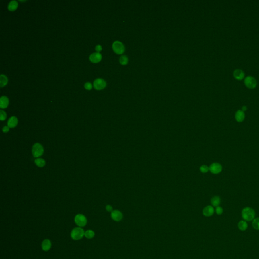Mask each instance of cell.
<instances>
[{
    "label": "cell",
    "instance_id": "obj_1",
    "mask_svg": "<svg viewBox=\"0 0 259 259\" xmlns=\"http://www.w3.org/2000/svg\"><path fill=\"white\" fill-rule=\"evenodd\" d=\"M255 211L250 207H246L244 208L241 212L242 217L246 221L253 220L255 219Z\"/></svg>",
    "mask_w": 259,
    "mask_h": 259
},
{
    "label": "cell",
    "instance_id": "obj_2",
    "mask_svg": "<svg viewBox=\"0 0 259 259\" xmlns=\"http://www.w3.org/2000/svg\"><path fill=\"white\" fill-rule=\"evenodd\" d=\"M85 231L82 227H77L73 228L71 232V236L73 240H79L85 237Z\"/></svg>",
    "mask_w": 259,
    "mask_h": 259
},
{
    "label": "cell",
    "instance_id": "obj_3",
    "mask_svg": "<svg viewBox=\"0 0 259 259\" xmlns=\"http://www.w3.org/2000/svg\"><path fill=\"white\" fill-rule=\"evenodd\" d=\"M112 47L114 52L118 54H122L125 51V46L120 41H114L112 44Z\"/></svg>",
    "mask_w": 259,
    "mask_h": 259
},
{
    "label": "cell",
    "instance_id": "obj_4",
    "mask_svg": "<svg viewBox=\"0 0 259 259\" xmlns=\"http://www.w3.org/2000/svg\"><path fill=\"white\" fill-rule=\"evenodd\" d=\"M32 153L34 157H39L43 154V147L39 143H36L32 146Z\"/></svg>",
    "mask_w": 259,
    "mask_h": 259
},
{
    "label": "cell",
    "instance_id": "obj_5",
    "mask_svg": "<svg viewBox=\"0 0 259 259\" xmlns=\"http://www.w3.org/2000/svg\"><path fill=\"white\" fill-rule=\"evenodd\" d=\"M75 222L79 227H84L87 223V219L84 215L77 214L75 217Z\"/></svg>",
    "mask_w": 259,
    "mask_h": 259
},
{
    "label": "cell",
    "instance_id": "obj_6",
    "mask_svg": "<svg viewBox=\"0 0 259 259\" xmlns=\"http://www.w3.org/2000/svg\"><path fill=\"white\" fill-rule=\"evenodd\" d=\"M244 84L246 86L250 89H254L257 86V81L255 77L248 75L244 79Z\"/></svg>",
    "mask_w": 259,
    "mask_h": 259
},
{
    "label": "cell",
    "instance_id": "obj_7",
    "mask_svg": "<svg viewBox=\"0 0 259 259\" xmlns=\"http://www.w3.org/2000/svg\"><path fill=\"white\" fill-rule=\"evenodd\" d=\"M209 170L214 174H218L222 170V166L218 163H214L209 167Z\"/></svg>",
    "mask_w": 259,
    "mask_h": 259
},
{
    "label": "cell",
    "instance_id": "obj_8",
    "mask_svg": "<svg viewBox=\"0 0 259 259\" xmlns=\"http://www.w3.org/2000/svg\"><path fill=\"white\" fill-rule=\"evenodd\" d=\"M93 85L95 89L99 90L104 88L106 86V83L102 79L98 78L94 81Z\"/></svg>",
    "mask_w": 259,
    "mask_h": 259
},
{
    "label": "cell",
    "instance_id": "obj_9",
    "mask_svg": "<svg viewBox=\"0 0 259 259\" xmlns=\"http://www.w3.org/2000/svg\"><path fill=\"white\" fill-rule=\"evenodd\" d=\"M89 59L93 63H98L102 59V55L99 52L93 53L90 55Z\"/></svg>",
    "mask_w": 259,
    "mask_h": 259
},
{
    "label": "cell",
    "instance_id": "obj_10",
    "mask_svg": "<svg viewBox=\"0 0 259 259\" xmlns=\"http://www.w3.org/2000/svg\"><path fill=\"white\" fill-rule=\"evenodd\" d=\"M123 214L118 210H114L111 213V217L112 219L114 221L119 222L123 219Z\"/></svg>",
    "mask_w": 259,
    "mask_h": 259
},
{
    "label": "cell",
    "instance_id": "obj_11",
    "mask_svg": "<svg viewBox=\"0 0 259 259\" xmlns=\"http://www.w3.org/2000/svg\"><path fill=\"white\" fill-rule=\"evenodd\" d=\"M233 76L237 80H241L245 77V73L241 69H236L233 71Z\"/></svg>",
    "mask_w": 259,
    "mask_h": 259
},
{
    "label": "cell",
    "instance_id": "obj_12",
    "mask_svg": "<svg viewBox=\"0 0 259 259\" xmlns=\"http://www.w3.org/2000/svg\"><path fill=\"white\" fill-rule=\"evenodd\" d=\"M245 116L244 112L242 110H238L235 114V118L236 121L239 123L243 122L245 118Z\"/></svg>",
    "mask_w": 259,
    "mask_h": 259
},
{
    "label": "cell",
    "instance_id": "obj_13",
    "mask_svg": "<svg viewBox=\"0 0 259 259\" xmlns=\"http://www.w3.org/2000/svg\"><path fill=\"white\" fill-rule=\"evenodd\" d=\"M42 248L45 252L50 250L52 246V243L49 239H44L42 243Z\"/></svg>",
    "mask_w": 259,
    "mask_h": 259
},
{
    "label": "cell",
    "instance_id": "obj_14",
    "mask_svg": "<svg viewBox=\"0 0 259 259\" xmlns=\"http://www.w3.org/2000/svg\"><path fill=\"white\" fill-rule=\"evenodd\" d=\"M214 207L211 205H208L203 209V214L205 217H211L214 214Z\"/></svg>",
    "mask_w": 259,
    "mask_h": 259
},
{
    "label": "cell",
    "instance_id": "obj_15",
    "mask_svg": "<svg viewBox=\"0 0 259 259\" xmlns=\"http://www.w3.org/2000/svg\"><path fill=\"white\" fill-rule=\"evenodd\" d=\"M9 104V99L6 96H2L0 98V107L2 109L7 108Z\"/></svg>",
    "mask_w": 259,
    "mask_h": 259
},
{
    "label": "cell",
    "instance_id": "obj_16",
    "mask_svg": "<svg viewBox=\"0 0 259 259\" xmlns=\"http://www.w3.org/2000/svg\"><path fill=\"white\" fill-rule=\"evenodd\" d=\"M18 123L17 118L15 116H12L8 121V126L11 128H14L18 124Z\"/></svg>",
    "mask_w": 259,
    "mask_h": 259
},
{
    "label": "cell",
    "instance_id": "obj_17",
    "mask_svg": "<svg viewBox=\"0 0 259 259\" xmlns=\"http://www.w3.org/2000/svg\"><path fill=\"white\" fill-rule=\"evenodd\" d=\"M211 202L213 207H218L221 203L220 198L218 196H215L211 198Z\"/></svg>",
    "mask_w": 259,
    "mask_h": 259
},
{
    "label": "cell",
    "instance_id": "obj_18",
    "mask_svg": "<svg viewBox=\"0 0 259 259\" xmlns=\"http://www.w3.org/2000/svg\"><path fill=\"white\" fill-rule=\"evenodd\" d=\"M238 228L242 231H245L248 227V223L246 221L241 220L239 221L237 224Z\"/></svg>",
    "mask_w": 259,
    "mask_h": 259
},
{
    "label": "cell",
    "instance_id": "obj_19",
    "mask_svg": "<svg viewBox=\"0 0 259 259\" xmlns=\"http://www.w3.org/2000/svg\"><path fill=\"white\" fill-rule=\"evenodd\" d=\"M18 6V2L16 1L13 0V1H11L9 3L8 8L10 11H13L17 8Z\"/></svg>",
    "mask_w": 259,
    "mask_h": 259
},
{
    "label": "cell",
    "instance_id": "obj_20",
    "mask_svg": "<svg viewBox=\"0 0 259 259\" xmlns=\"http://www.w3.org/2000/svg\"><path fill=\"white\" fill-rule=\"evenodd\" d=\"M8 78L6 75H1L0 76V87H3L7 85Z\"/></svg>",
    "mask_w": 259,
    "mask_h": 259
},
{
    "label": "cell",
    "instance_id": "obj_21",
    "mask_svg": "<svg viewBox=\"0 0 259 259\" xmlns=\"http://www.w3.org/2000/svg\"><path fill=\"white\" fill-rule=\"evenodd\" d=\"M95 233L92 230H88L85 232V237L87 239H92L95 237Z\"/></svg>",
    "mask_w": 259,
    "mask_h": 259
},
{
    "label": "cell",
    "instance_id": "obj_22",
    "mask_svg": "<svg viewBox=\"0 0 259 259\" xmlns=\"http://www.w3.org/2000/svg\"><path fill=\"white\" fill-rule=\"evenodd\" d=\"M35 164L39 167H43L45 165L46 162L43 159L38 158L35 160Z\"/></svg>",
    "mask_w": 259,
    "mask_h": 259
},
{
    "label": "cell",
    "instance_id": "obj_23",
    "mask_svg": "<svg viewBox=\"0 0 259 259\" xmlns=\"http://www.w3.org/2000/svg\"><path fill=\"white\" fill-rule=\"evenodd\" d=\"M128 61H129L128 58L126 55L121 56L120 58V59H119L120 63L123 65H125L126 64H127L128 63Z\"/></svg>",
    "mask_w": 259,
    "mask_h": 259
},
{
    "label": "cell",
    "instance_id": "obj_24",
    "mask_svg": "<svg viewBox=\"0 0 259 259\" xmlns=\"http://www.w3.org/2000/svg\"><path fill=\"white\" fill-rule=\"evenodd\" d=\"M252 226L255 229L259 230V218H255L252 220Z\"/></svg>",
    "mask_w": 259,
    "mask_h": 259
},
{
    "label": "cell",
    "instance_id": "obj_25",
    "mask_svg": "<svg viewBox=\"0 0 259 259\" xmlns=\"http://www.w3.org/2000/svg\"><path fill=\"white\" fill-rule=\"evenodd\" d=\"M200 170L202 173H207L209 170V168L208 166L205 165H203L202 166H200Z\"/></svg>",
    "mask_w": 259,
    "mask_h": 259
},
{
    "label": "cell",
    "instance_id": "obj_26",
    "mask_svg": "<svg viewBox=\"0 0 259 259\" xmlns=\"http://www.w3.org/2000/svg\"><path fill=\"white\" fill-rule=\"evenodd\" d=\"M7 118L6 113L2 110H0V120L1 121H4Z\"/></svg>",
    "mask_w": 259,
    "mask_h": 259
},
{
    "label": "cell",
    "instance_id": "obj_27",
    "mask_svg": "<svg viewBox=\"0 0 259 259\" xmlns=\"http://www.w3.org/2000/svg\"><path fill=\"white\" fill-rule=\"evenodd\" d=\"M223 212V209H222V207H216V214L218 215H221V214H222Z\"/></svg>",
    "mask_w": 259,
    "mask_h": 259
},
{
    "label": "cell",
    "instance_id": "obj_28",
    "mask_svg": "<svg viewBox=\"0 0 259 259\" xmlns=\"http://www.w3.org/2000/svg\"><path fill=\"white\" fill-rule=\"evenodd\" d=\"M85 88V89L88 90H90L92 88V85L91 84V83L90 82H87L84 85Z\"/></svg>",
    "mask_w": 259,
    "mask_h": 259
},
{
    "label": "cell",
    "instance_id": "obj_29",
    "mask_svg": "<svg viewBox=\"0 0 259 259\" xmlns=\"http://www.w3.org/2000/svg\"><path fill=\"white\" fill-rule=\"evenodd\" d=\"M106 209L108 212H112L113 211V208L110 205H107L106 207Z\"/></svg>",
    "mask_w": 259,
    "mask_h": 259
},
{
    "label": "cell",
    "instance_id": "obj_30",
    "mask_svg": "<svg viewBox=\"0 0 259 259\" xmlns=\"http://www.w3.org/2000/svg\"><path fill=\"white\" fill-rule=\"evenodd\" d=\"M95 49L97 52H100L102 49V46L100 45H98L96 46Z\"/></svg>",
    "mask_w": 259,
    "mask_h": 259
},
{
    "label": "cell",
    "instance_id": "obj_31",
    "mask_svg": "<svg viewBox=\"0 0 259 259\" xmlns=\"http://www.w3.org/2000/svg\"><path fill=\"white\" fill-rule=\"evenodd\" d=\"M9 131V127L8 126H5L3 128V132L4 133H7Z\"/></svg>",
    "mask_w": 259,
    "mask_h": 259
},
{
    "label": "cell",
    "instance_id": "obj_32",
    "mask_svg": "<svg viewBox=\"0 0 259 259\" xmlns=\"http://www.w3.org/2000/svg\"><path fill=\"white\" fill-rule=\"evenodd\" d=\"M241 110H242L243 112H244L245 111H246V110H247V107H246V106H242V107Z\"/></svg>",
    "mask_w": 259,
    "mask_h": 259
}]
</instances>
